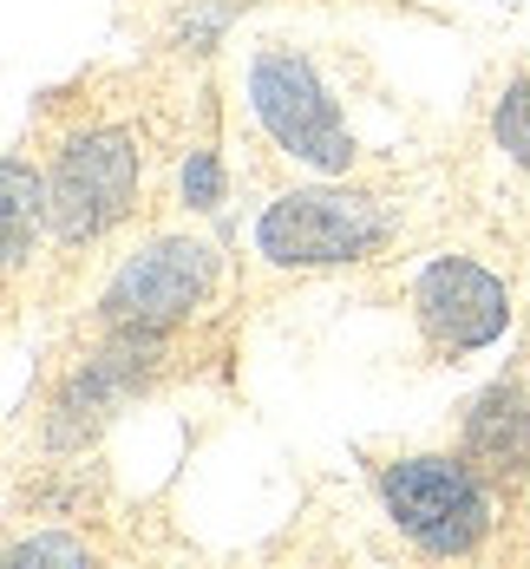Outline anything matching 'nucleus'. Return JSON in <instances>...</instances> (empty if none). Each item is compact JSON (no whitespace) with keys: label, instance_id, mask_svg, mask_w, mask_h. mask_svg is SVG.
Returning <instances> with one entry per match:
<instances>
[{"label":"nucleus","instance_id":"f257e3e1","mask_svg":"<svg viewBox=\"0 0 530 569\" xmlns=\"http://www.w3.org/2000/svg\"><path fill=\"white\" fill-rule=\"evenodd\" d=\"M387 236H393V203L348 183L289 190L249 229L269 269H348V262H367Z\"/></svg>","mask_w":530,"mask_h":569},{"label":"nucleus","instance_id":"f03ea898","mask_svg":"<svg viewBox=\"0 0 530 569\" xmlns=\"http://www.w3.org/2000/svg\"><path fill=\"white\" fill-rule=\"evenodd\" d=\"M380 511L426 557H471L491 530V478L466 452H412L380 465Z\"/></svg>","mask_w":530,"mask_h":569},{"label":"nucleus","instance_id":"7ed1b4c3","mask_svg":"<svg viewBox=\"0 0 530 569\" xmlns=\"http://www.w3.org/2000/svg\"><path fill=\"white\" fill-rule=\"evenodd\" d=\"M242 86H249V112H256V124L276 138V151H289L294 164H308V171H321V177L353 171L360 144H353L341 106L328 99V86L314 79L308 53H294V47H262V53L249 59Z\"/></svg>","mask_w":530,"mask_h":569},{"label":"nucleus","instance_id":"20e7f679","mask_svg":"<svg viewBox=\"0 0 530 569\" xmlns=\"http://www.w3.org/2000/svg\"><path fill=\"white\" fill-rule=\"evenodd\" d=\"M138 177H144V151L124 124H99V131H79L66 138V151L53 158L47 177V217H53L59 242H92L131 210L138 197Z\"/></svg>","mask_w":530,"mask_h":569},{"label":"nucleus","instance_id":"39448f33","mask_svg":"<svg viewBox=\"0 0 530 569\" xmlns=\"http://www.w3.org/2000/svg\"><path fill=\"white\" fill-rule=\"evenodd\" d=\"M171 360V328H112L99 353H86L72 367V380L59 387L53 412H47V446L53 452H79L124 399L151 387V373Z\"/></svg>","mask_w":530,"mask_h":569},{"label":"nucleus","instance_id":"423d86ee","mask_svg":"<svg viewBox=\"0 0 530 569\" xmlns=\"http://www.w3.org/2000/svg\"><path fill=\"white\" fill-rule=\"evenodd\" d=\"M217 288V249L203 236H158L112 276L99 315L106 328H177Z\"/></svg>","mask_w":530,"mask_h":569},{"label":"nucleus","instance_id":"0eeeda50","mask_svg":"<svg viewBox=\"0 0 530 569\" xmlns=\"http://www.w3.org/2000/svg\"><path fill=\"white\" fill-rule=\"evenodd\" d=\"M412 321H419V335H426V347L439 360L478 353V347L504 341L511 288L498 282L484 262H471V256H432L412 276Z\"/></svg>","mask_w":530,"mask_h":569},{"label":"nucleus","instance_id":"6e6552de","mask_svg":"<svg viewBox=\"0 0 530 569\" xmlns=\"http://www.w3.org/2000/svg\"><path fill=\"white\" fill-rule=\"evenodd\" d=\"M459 452L491 485H530V387L524 380H491L459 419Z\"/></svg>","mask_w":530,"mask_h":569},{"label":"nucleus","instance_id":"1a4fd4ad","mask_svg":"<svg viewBox=\"0 0 530 569\" xmlns=\"http://www.w3.org/2000/svg\"><path fill=\"white\" fill-rule=\"evenodd\" d=\"M40 223H53V217H47V183H40L33 164L13 151V158H7V269H13V276L27 269Z\"/></svg>","mask_w":530,"mask_h":569},{"label":"nucleus","instance_id":"9d476101","mask_svg":"<svg viewBox=\"0 0 530 569\" xmlns=\"http://www.w3.org/2000/svg\"><path fill=\"white\" fill-rule=\"evenodd\" d=\"M491 138H498V151L530 171V79L518 86H504V99H498V112H491Z\"/></svg>","mask_w":530,"mask_h":569},{"label":"nucleus","instance_id":"9b49d317","mask_svg":"<svg viewBox=\"0 0 530 569\" xmlns=\"http://www.w3.org/2000/svg\"><path fill=\"white\" fill-rule=\"evenodd\" d=\"M236 20V7L230 0H190L183 7V20H177V47L183 53H210L217 40H223V27Z\"/></svg>","mask_w":530,"mask_h":569},{"label":"nucleus","instance_id":"f8f14e48","mask_svg":"<svg viewBox=\"0 0 530 569\" xmlns=\"http://www.w3.org/2000/svg\"><path fill=\"white\" fill-rule=\"evenodd\" d=\"M183 203L190 210H217L223 203V158H217V144H197L190 158H183Z\"/></svg>","mask_w":530,"mask_h":569},{"label":"nucleus","instance_id":"ddd939ff","mask_svg":"<svg viewBox=\"0 0 530 569\" xmlns=\"http://www.w3.org/2000/svg\"><path fill=\"white\" fill-rule=\"evenodd\" d=\"M47 563H66V569H86L92 550L79 537H33V543H13V569H47Z\"/></svg>","mask_w":530,"mask_h":569}]
</instances>
